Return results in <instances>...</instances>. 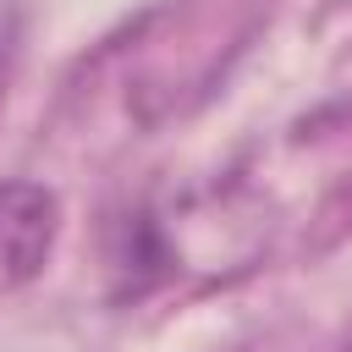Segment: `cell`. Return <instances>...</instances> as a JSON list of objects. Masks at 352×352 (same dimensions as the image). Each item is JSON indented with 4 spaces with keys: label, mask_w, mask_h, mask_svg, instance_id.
I'll return each mask as SVG.
<instances>
[{
    "label": "cell",
    "mask_w": 352,
    "mask_h": 352,
    "mask_svg": "<svg viewBox=\"0 0 352 352\" xmlns=\"http://www.w3.org/2000/svg\"><path fill=\"white\" fill-rule=\"evenodd\" d=\"M60 236V198L44 182H0V292L44 275Z\"/></svg>",
    "instance_id": "6da1fadb"
},
{
    "label": "cell",
    "mask_w": 352,
    "mask_h": 352,
    "mask_svg": "<svg viewBox=\"0 0 352 352\" xmlns=\"http://www.w3.org/2000/svg\"><path fill=\"white\" fill-rule=\"evenodd\" d=\"M6 55H11V16H0V82H6Z\"/></svg>",
    "instance_id": "7a4b0ae2"
}]
</instances>
